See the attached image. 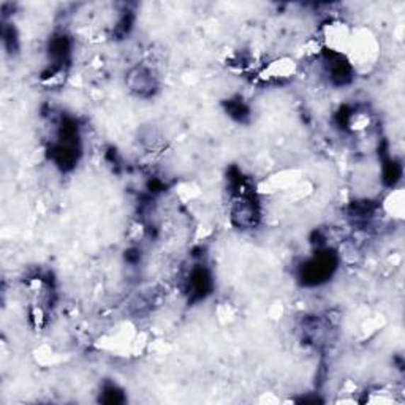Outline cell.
<instances>
[{
  "label": "cell",
  "instance_id": "5b68a950",
  "mask_svg": "<svg viewBox=\"0 0 405 405\" xmlns=\"http://www.w3.org/2000/svg\"><path fill=\"white\" fill-rule=\"evenodd\" d=\"M101 401L108 404H119L122 402V391H120L116 384H108L103 388V397Z\"/></svg>",
  "mask_w": 405,
  "mask_h": 405
},
{
  "label": "cell",
  "instance_id": "6da1fadb",
  "mask_svg": "<svg viewBox=\"0 0 405 405\" xmlns=\"http://www.w3.org/2000/svg\"><path fill=\"white\" fill-rule=\"evenodd\" d=\"M337 268V258L329 247H320L312 258L304 261L300 269L304 285H320L326 282Z\"/></svg>",
  "mask_w": 405,
  "mask_h": 405
},
{
  "label": "cell",
  "instance_id": "277c9868",
  "mask_svg": "<svg viewBox=\"0 0 405 405\" xmlns=\"http://www.w3.org/2000/svg\"><path fill=\"white\" fill-rule=\"evenodd\" d=\"M384 211H387L391 217H402L404 214V193L402 188H394L389 193V197L384 200Z\"/></svg>",
  "mask_w": 405,
  "mask_h": 405
},
{
  "label": "cell",
  "instance_id": "7a4b0ae2",
  "mask_svg": "<svg viewBox=\"0 0 405 405\" xmlns=\"http://www.w3.org/2000/svg\"><path fill=\"white\" fill-rule=\"evenodd\" d=\"M127 86L135 96H138L141 98L152 97L155 91L159 89L157 78H155L154 72L149 67L144 65H138L130 70L127 76Z\"/></svg>",
  "mask_w": 405,
  "mask_h": 405
},
{
  "label": "cell",
  "instance_id": "3957f363",
  "mask_svg": "<svg viewBox=\"0 0 405 405\" xmlns=\"http://www.w3.org/2000/svg\"><path fill=\"white\" fill-rule=\"evenodd\" d=\"M295 72H296V64L293 62V60L282 57L266 65L260 73V79L269 81V83H271V81H274V83H279V81L282 79L293 76Z\"/></svg>",
  "mask_w": 405,
  "mask_h": 405
}]
</instances>
